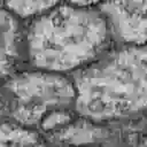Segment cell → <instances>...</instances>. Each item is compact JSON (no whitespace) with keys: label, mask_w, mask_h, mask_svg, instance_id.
Returning <instances> with one entry per match:
<instances>
[{"label":"cell","mask_w":147,"mask_h":147,"mask_svg":"<svg viewBox=\"0 0 147 147\" xmlns=\"http://www.w3.org/2000/svg\"><path fill=\"white\" fill-rule=\"evenodd\" d=\"M107 34L108 22L103 14L71 3L53 7L30 26V61L40 70H75L101 52Z\"/></svg>","instance_id":"1"},{"label":"cell","mask_w":147,"mask_h":147,"mask_svg":"<svg viewBox=\"0 0 147 147\" xmlns=\"http://www.w3.org/2000/svg\"><path fill=\"white\" fill-rule=\"evenodd\" d=\"M1 105H2V99H1V95H0V109H1Z\"/></svg>","instance_id":"12"},{"label":"cell","mask_w":147,"mask_h":147,"mask_svg":"<svg viewBox=\"0 0 147 147\" xmlns=\"http://www.w3.org/2000/svg\"><path fill=\"white\" fill-rule=\"evenodd\" d=\"M101 1L102 0H69L71 5L77 7H85V8H91L92 6H95Z\"/></svg>","instance_id":"10"},{"label":"cell","mask_w":147,"mask_h":147,"mask_svg":"<svg viewBox=\"0 0 147 147\" xmlns=\"http://www.w3.org/2000/svg\"><path fill=\"white\" fill-rule=\"evenodd\" d=\"M76 110L106 121L147 109V47L134 46L106 57L76 78Z\"/></svg>","instance_id":"2"},{"label":"cell","mask_w":147,"mask_h":147,"mask_svg":"<svg viewBox=\"0 0 147 147\" xmlns=\"http://www.w3.org/2000/svg\"><path fill=\"white\" fill-rule=\"evenodd\" d=\"M102 13L123 41L134 46L147 42V0H109Z\"/></svg>","instance_id":"4"},{"label":"cell","mask_w":147,"mask_h":147,"mask_svg":"<svg viewBox=\"0 0 147 147\" xmlns=\"http://www.w3.org/2000/svg\"><path fill=\"white\" fill-rule=\"evenodd\" d=\"M142 145H144V146H147V136L144 138V140H142Z\"/></svg>","instance_id":"11"},{"label":"cell","mask_w":147,"mask_h":147,"mask_svg":"<svg viewBox=\"0 0 147 147\" xmlns=\"http://www.w3.org/2000/svg\"><path fill=\"white\" fill-rule=\"evenodd\" d=\"M40 144L41 138L34 131L15 124H0V146H34Z\"/></svg>","instance_id":"6"},{"label":"cell","mask_w":147,"mask_h":147,"mask_svg":"<svg viewBox=\"0 0 147 147\" xmlns=\"http://www.w3.org/2000/svg\"><path fill=\"white\" fill-rule=\"evenodd\" d=\"M99 132L95 127L86 123L78 124H68L67 126L60 129L57 134V139L62 142L70 144H83V142H94L99 139Z\"/></svg>","instance_id":"8"},{"label":"cell","mask_w":147,"mask_h":147,"mask_svg":"<svg viewBox=\"0 0 147 147\" xmlns=\"http://www.w3.org/2000/svg\"><path fill=\"white\" fill-rule=\"evenodd\" d=\"M5 7L21 17L39 16L56 6L59 0H2Z\"/></svg>","instance_id":"7"},{"label":"cell","mask_w":147,"mask_h":147,"mask_svg":"<svg viewBox=\"0 0 147 147\" xmlns=\"http://www.w3.org/2000/svg\"><path fill=\"white\" fill-rule=\"evenodd\" d=\"M71 115L63 109H55L45 115L40 122L41 127L45 131H52L55 129H62L71 123Z\"/></svg>","instance_id":"9"},{"label":"cell","mask_w":147,"mask_h":147,"mask_svg":"<svg viewBox=\"0 0 147 147\" xmlns=\"http://www.w3.org/2000/svg\"><path fill=\"white\" fill-rule=\"evenodd\" d=\"M5 88L10 93L11 114L23 126L36 125L55 109H63L76 99V88L53 71H25L9 78Z\"/></svg>","instance_id":"3"},{"label":"cell","mask_w":147,"mask_h":147,"mask_svg":"<svg viewBox=\"0 0 147 147\" xmlns=\"http://www.w3.org/2000/svg\"><path fill=\"white\" fill-rule=\"evenodd\" d=\"M17 55V25L8 10L0 9V78L9 75Z\"/></svg>","instance_id":"5"}]
</instances>
